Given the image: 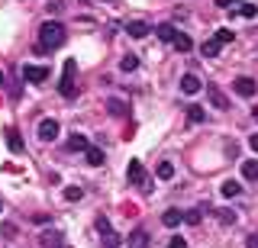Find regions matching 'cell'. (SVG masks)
I'll return each mask as SVG.
<instances>
[{
  "mask_svg": "<svg viewBox=\"0 0 258 248\" xmlns=\"http://www.w3.org/2000/svg\"><path fill=\"white\" fill-rule=\"evenodd\" d=\"M204 119H207V110L197 107V103H190L187 107V123H204Z\"/></svg>",
  "mask_w": 258,
  "mask_h": 248,
  "instance_id": "ac0fdd59",
  "label": "cell"
},
{
  "mask_svg": "<svg viewBox=\"0 0 258 248\" xmlns=\"http://www.w3.org/2000/svg\"><path fill=\"white\" fill-rule=\"evenodd\" d=\"M97 232H100V238H103V248H116V245H119V235L110 229V222L103 219V216L97 219Z\"/></svg>",
  "mask_w": 258,
  "mask_h": 248,
  "instance_id": "277c9868",
  "label": "cell"
},
{
  "mask_svg": "<svg viewBox=\"0 0 258 248\" xmlns=\"http://www.w3.org/2000/svg\"><path fill=\"white\" fill-rule=\"evenodd\" d=\"M75 71H78V61H75V58H68V61H64V74H61V81H58V94H61L64 100H75V97H78Z\"/></svg>",
  "mask_w": 258,
  "mask_h": 248,
  "instance_id": "7a4b0ae2",
  "label": "cell"
},
{
  "mask_svg": "<svg viewBox=\"0 0 258 248\" xmlns=\"http://www.w3.org/2000/svg\"><path fill=\"white\" fill-rule=\"evenodd\" d=\"M58 132H61V126L55 123V119H42V123H39V139L42 142H55Z\"/></svg>",
  "mask_w": 258,
  "mask_h": 248,
  "instance_id": "5b68a950",
  "label": "cell"
},
{
  "mask_svg": "<svg viewBox=\"0 0 258 248\" xmlns=\"http://www.w3.org/2000/svg\"><path fill=\"white\" fill-rule=\"evenodd\" d=\"M255 13H258V7H255V4H242V7H239V17H245V20H252Z\"/></svg>",
  "mask_w": 258,
  "mask_h": 248,
  "instance_id": "83f0119b",
  "label": "cell"
},
{
  "mask_svg": "<svg viewBox=\"0 0 258 248\" xmlns=\"http://www.w3.org/2000/svg\"><path fill=\"white\" fill-rule=\"evenodd\" d=\"M168 248H187V242H184L181 235H171V242H168Z\"/></svg>",
  "mask_w": 258,
  "mask_h": 248,
  "instance_id": "1f68e13d",
  "label": "cell"
},
{
  "mask_svg": "<svg viewBox=\"0 0 258 248\" xmlns=\"http://www.w3.org/2000/svg\"><path fill=\"white\" fill-rule=\"evenodd\" d=\"M126 33L133 36V39H145V36H149V23H142V20H133V23L126 26Z\"/></svg>",
  "mask_w": 258,
  "mask_h": 248,
  "instance_id": "4fadbf2b",
  "label": "cell"
},
{
  "mask_svg": "<svg viewBox=\"0 0 258 248\" xmlns=\"http://www.w3.org/2000/svg\"><path fill=\"white\" fill-rule=\"evenodd\" d=\"M23 81H29V84H45V81H48V68H45V65H23Z\"/></svg>",
  "mask_w": 258,
  "mask_h": 248,
  "instance_id": "3957f363",
  "label": "cell"
},
{
  "mask_svg": "<svg viewBox=\"0 0 258 248\" xmlns=\"http://www.w3.org/2000/svg\"><path fill=\"white\" fill-rule=\"evenodd\" d=\"M216 7H220V10H229V7H232V0H216Z\"/></svg>",
  "mask_w": 258,
  "mask_h": 248,
  "instance_id": "836d02e7",
  "label": "cell"
},
{
  "mask_svg": "<svg viewBox=\"0 0 258 248\" xmlns=\"http://www.w3.org/2000/svg\"><path fill=\"white\" fill-rule=\"evenodd\" d=\"M81 197H84V190H81V187H64V200L75 203V200H81Z\"/></svg>",
  "mask_w": 258,
  "mask_h": 248,
  "instance_id": "f1b7e54d",
  "label": "cell"
},
{
  "mask_svg": "<svg viewBox=\"0 0 258 248\" xmlns=\"http://www.w3.org/2000/svg\"><path fill=\"white\" fill-rule=\"evenodd\" d=\"M220 49H223V45H216L213 39H210V42H204V45H200V52H204L207 58H216V55H220Z\"/></svg>",
  "mask_w": 258,
  "mask_h": 248,
  "instance_id": "603a6c76",
  "label": "cell"
},
{
  "mask_svg": "<svg viewBox=\"0 0 258 248\" xmlns=\"http://www.w3.org/2000/svg\"><path fill=\"white\" fill-rule=\"evenodd\" d=\"M119 68H123L126 74H129V71H136V68H139V58H136V55H126V58L119 61Z\"/></svg>",
  "mask_w": 258,
  "mask_h": 248,
  "instance_id": "d4e9b609",
  "label": "cell"
},
{
  "mask_svg": "<svg viewBox=\"0 0 258 248\" xmlns=\"http://www.w3.org/2000/svg\"><path fill=\"white\" fill-rule=\"evenodd\" d=\"M220 190H223V197H239V194H242V187H239L236 181H226Z\"/></svg>",
  "mask_w": 258,
  "mask_h": 248,
  "instance_id": "cb8c5ba5",
  "label": "cell"
},
{
  "mask_svg": "<svg viewBox=\"0 0 258 248\" xmlns=\"http://www.w3.org/2000/svg\"><path fill=\"white\" fill-rule=\"evenodd\" d=\"M129 248H149V232H145V229H133V232H129Z\"/></svg>",
  "mask_w": 258,
  "mask_h": 248,
  "instance_id": "30bf717a",
  "label": "cell"
},
{
  "mask_svg": "<svg viewBox=\"0 0 258 248\" xmlns=\"http://www.w3.org/2000/svg\"><path fill=\"white\" fill-rule=\"evenodd\" d=\"M155 36L161 39V42H174V39L181 36V29H174L171 23H161V26H155Z\"/></svg>",
  "mask_w": 258,
  "mask_h": 248,
  "instance_id": "9c48e42d",
  "label": "cell"
},
{
  "mask_svg": "<svg viewBox=\"0 0 258 248\" xmlns=\"http://www.w3.org/2000/svg\"><path fill=\"white\" fill-rule=\"evenodd\" d=\"M232 87H236V94L239 97H255V91H258V84L252 81V77H236V81H232Z\"/></svg>",
  "mask_w": 258,
  "mask_h": 248,
  "instance_id": "8992f818",
  "label": "cell"
},
{
  "mask_svg": "<svg viewBox=\"0 0 258 248\" xmlns=\"http://www.w3.org/2000/svg\"><path fill=\"white\" fill-rule=\"evenodd\" d=\"M7 148H10L13 155H20V151H23V135L16 132V129H7Z\"/></svg>",
  "mask_w": 258,
  "mask_h": 248,
  "instance_id": "9a60e30c",
  "label": "cell"
},
{
  "mask_svg": "<svg viewBox=\"0 0 258 248\" xmlns=\"http://www.w3.org/2000/svg\"><path fill=\"white\" fill-rule=\"evenodd\" d=\"M213 42H216V45H229V42H232V29H220V33L213 36Z\"/></svg>",
  "mask_w": 258,
  "mask_h": 248,
  "instance_id": "484cf974",
  "label": "cell"
},
{
  "mask_svg": "<svg viewBox=\"0 0 258 248\" xmlns=\"http://www.w3.org/2000/svg\"><path fill=\"white\" fill-rule=\"evenodd\" d=\"M171 45H174V49H177V52H190V49H194V42H190V36H184V33H181V36H177V39H174V42H171Z\"/></svg>",
  "mask_w": 258,
  "mask_h": 248,
  "instance_id": "7402d4cb",
  "label": "cell"
},
{
  "mask_svg": "<svg viewBox=\"0 0 258 248\" xmlns=\"http://www.w3.org/2000/svg\"><path fill=\"white\" fill-rule=\"evenodd\" d=\"M200 87H204V84H200L197 74H184V77H181V91H184V94H200Z\"/></svg>",
  "mask_w": 258,
  "mask_h": 248,
  "instance_id": "8fae6325",
  "label": "cell"
},
{
  "mask_svg": "<svg viewBox=\"0 0 258 248\" xmlns=\"http://www.w3.org/2000/svg\"><path fill=\"white\" fill-rule=\"evenodd\" d=\"M42 245H45V248H64V242H61V232L45 229V232H42Z\"/></svg>",
  "mask_w": 258,
  "mask_h": 248,
  "instance_id": "7c38bea8",
  "label": "cell"
},
{
  "mask_svg": "<svg viewBox=\"0 0 258 248\" xmlns=\"http://www.w3.org/2000/svg\"><path fill=\"white\" fill-rule=\"evenodd\" d=\"M161 222H165L168 229H174V226H181V222H184V213L181 210H165V213H161Z\"/></svg>",
  "mask_w": 258,
  "mask_h": 248,
  "instance_id": "5bb4252c",
  "label": "cell"
},
{
  "mask_svg": "<svg viewBox=\"0 0 258 248\" xmlns=\"http://www.w3.org/2000/svg\"><path fill=\"white\" fill-rule=\"evenodd\" d=\"M220 222H226V226H229V222H236V213H229V210H220Z\"/></svg>",
  "mask_w": 258,
  "mask_h": 248,
  "instance_id": "f546056e",
  "label": "cell"
},
{
  "mask_svg": "<svg viewBox=\"0 0 258 248\" xmlns=\"http://www.w3.org/2000/svg\"><path fill=\"white\" fill-rule=\"evenodd\" d=\"M7 84V77H4V71H0V87H4Z\"/></svg>",
  "mask_w": 258,
  "mask_h": 248,
  "instance_id": "8d00e7d4",
  "label": "cell"
},
{
  "mask_svg": "<svg viewBox=\"0 0 258 248\" xmlns=\"http://www.w3.org/2000/svg\"><path fill=\"white\" fill-rule=\"evenodd\" d=\"M0 210H4V203H0Z\"/></svg>",
  "mask_w": 258,
  "mask_h": 248,
  "instance_id": "74e56055",
  "label": "cell"
},
{
  "mask_svg": "<svg viewBox=\"0 0 258 248\" xmlns=\"http://www.w3.org/2000/svg\"><path fill=\"white\" fill-rule=\"evenodd\" d=\"M126 178H129V184H142V187H145V168H142L139 158H133V161H129Z\"/></svg>",
  "mask_w": 258,
  "mask_h": 248,
  "instance_id": "52a82bcc",
  "label": "cell"
},
{
  "mask_svg": "<svg viewBox=\"0 0 258 248\" xmlns=\"http://www.w3.org/2000/svg\"><path fill=\"white\" fill-rule=\"evenodd\" d=\"M242 178H245V181H258V161H255V158L242 161Z\"/></svg>",
  "mask_w": 258,
  "mask_h": 248,
  "instance_id": "e0dca14e",
  "label": "cell"
},
{
  "mask_svg": "<svg viewBox=\"0 0 258 248\" xmlns=\"http://www.w3.org/2000/svg\"><path fill=\"white\" fill-rule=\"evenodd\" d=\"M64 39H68V33H64V26L58 20H45L42 26H39V42H42V49H58V45H64Z\"/></svg>",
  "mask_w": 258,
  "mask_h": 248,
  "instance_id": "6da1fadb",
  "label": "cell"
},
{
  "mask_svg": "<svg viewBox=\"0 0 258 248\" xmlns=\"http://www.w3.org/2000/svg\"><path fill=\"white\" fill-rule=\"evenodd\" d=\"M248 145H252V151H258V132L252 135V139H248Z\"/></svg>",
  "mask_w": 258,
  "mask_h": 248,
  "instance_id": "e575fe53",
  "label": "cell"
},
{
  "mask_svg": "<svg viewBox=\"0 0 258 248\" xmlns=\"http://www.w3.org/2000/svg\"><path fill=\"white\" fill-rule=\"evenodd\" d=\"M207 100H210V103H213V107H216V110H229V97H226V94L220 91V87H213V84H210V87H207Z\"/></svg>",
  "mask_w": 258,
  "mask_h": 248,
  "instance_id": "ba28073f",
  "label": "cell"
},
{
  "mask_svg": "<svg viewBox=\"0 0 258 248\" xmlns=\"http://www.w3.org/2000/svg\"><path fill=\"white\" fill-rule=\"evenodd\" d=\"M107 110H110L113 116H126V113H129V107H126V103L119 100V97H113V100H107Z\"/></svg>",
  "mask_w": 258,
  "mask_h": 248,
  "instance_id": "ffe728a7",
  "label": "cell"
},
{
  "mask_svg": "<svg viewBox=\"0 0 258 248\" xmlns=\"http://www.w3.org/2000/svg\"><path fill=\"white\" fill-rule=\"evenodd\" d=\"M155 174H158L161 181H171V178H174V164H171V161H161V164L155 168Z\"/></svg>",
  "mask_w": 258,
  "mask_h": 248,
  "instance_id": "44dd1931",
  "label": "cell"
},
{
  "mask_svg": "<svg viewBox=\"0 0 258 248\" xmlns=\"http://www.w3.org/2000/svg\"><path fill=\"white\" fill-rule=\"evenodd\" d=\"M103 161H107V158H103V148H87V164H91V168H100Z\"/></svg>",
  "mask_w": 258,
  "mask_h": 248,
  "instance_id": "d6986e66",
  "label": "cell"
},
{
  "mask_svg": "<svg viewBox=\"0 0 258 248\" xmlns=\"http://www.w3.org/2000/svg\"><path fill=\"white\" fill-rule=\"evenodd\" d=\"M252 119H255V123H258V107H255V110H252Z\"/></svg>",
  "mask_w": 258,
  "mask_h": 248,
  "instance_id": "d590c367",
  "label": "cell"
},
{
  "mask_svg": "<svg viewBox=\"0 0 258 248\" xmlns=\"http://www.w3.org/2000/svg\"><path fill=\"white\" fill-rule=\"evenodd\" d=\"M45 10H48V17H55V13L61 10V4H58V0H48V4H45Z\"/></svg>",
  "mask_w": 258,
  "mask_h": 248,
  "instance_id": "4dcf8cb0",
  "label": "cell"
},
{
  "mask_svg": "<svg viewBox=\"0 0 258 248\" xmlns=\"http://www.w3.org/2000/svg\"><path fill=\"white\" fill-rule=\"evenodd\" d=\"M68 148H71V151H87V148H91V142H87V135L75 132V135L68 139Z\"/></svg>",
  "mask_w": 258,
  "mask_h": 248,
  "instance_id": "2e32d148",
  "label": "cell"
},
{
  "mask_svg": "<svg viewBox=\"0 0 258 248\" xmlns=\"http://www.w3.org/2000/svg\"><path fill=\"white\" fill-rule=\"evenodd\" d=\"M255 235H258V232H255Z\"/></svg>",
  "mask_w": 258,
  "mask_h": 248,
  "instance_id": "f35d334b",
  "label": "cell"
},
{
  "mask_svg": "<svg viewBox=\"0 0 258 248\" xmlns=\"http://www.w3.org/2000/svg\"><path fill=\"white\" fill-rule=\"evenodd\" d=\"M200 219H204V213H200V210H187V213H184V222H187V226H197Z\"/></svg>",
  "mask_w": 258,
  "mask_h": 248,
  "instance_id": "4316f807",
  "label": "cell"
},
{
  "mask_svg": "<svg viewBox=\"0 0 258 248\" xmlns=\"http://www.w3.org/2000/svg\"><path fill=\"white\" fill-rule=\"evenodd\" d=\"M245 248H258V235H248L245 238Z\"/></svg>",
  "mask_w": 258,
  "mask_h": 248,
  "instance_id": "d6a6232c",
  "label": "cell"
}]
</instances>
